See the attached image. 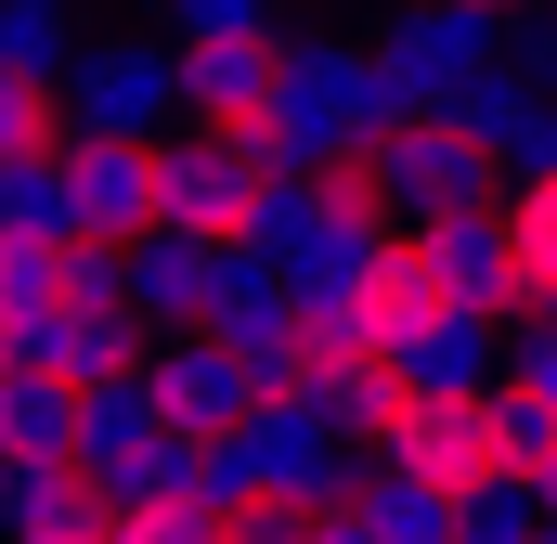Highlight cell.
Listing matches in <instances>:
<instances>
[{"label": "cell", "mask_w": 557, "mask_h": 544, "mask_svg": "<svg viewBox=\"0 0 557 544\" xmlns=\"http://www.w3.org/2000/svg\"><path fill=\"white\" fill-rule=\"evenodd\" d=\"M363 169H376V195H389V221H403V234L480 221V208H506V195H519V169L467 131V118H403V131L376 143Z\"/></svg>", "instance_id": "6da1fadb"}, {"label": "cell", "mask_w": 557, "mask_h": 544, "mask_svg": "<svg viewBox=\"0 0 557 544\" xmlns=\"http://www.w3.org/2000/svg\"><path fill=\"white\" fill-rule=\"evenodd\" d=\"M273 118L298 131L311 169H350V156H376V143L403 131V91H389V65H376V52H350V39H298V52H285Z\"/></svg>", "instance_id": "7a4b0ae2"}, {"label": "cell", "mask_w": 557, "mask_h": 544, "mask_svg": "<svg viewBox=\"0 0 557 544\" xmlns=\"http://www.w3.org/2000/svg\"><path fill=\"white\" fill-rule=\"evenodd\" d=\"M363 52L389 65L403 118H454L493 65H519V26H493V13H467V0H416V13H389Z\"/></svg>", "instance_id": "3957f363"}, {"label": "cell", "mask_w": 557, "mask_h": 544, "mask_svg": "<svg viewBox=\"0 0 557 544\" xmlns=\"http://www.w3.org/2000/svg\"><path fill=\"white\" fill-rule=\"evenodd\" d=\"M65 104H78L91 143H169V118L195 131V104H182V39H104V26H91Z\"/></svg>", "instance_id": "277c9868"}, {"label": "cell", "mask_w": 557, "mask_h": 544, "mask_svg": "<svg viewBox=\"0 0 557 544\" xmlns=\"http://www.w3.org/2000/svg\"><path fill=\"white\" fill-rule=\"evenodd\" d=\"M389 467L441 480L454 506L519 493V454H506V390H467V403H403V428H389Z\"/></svg>", "instance_id": "5b68a950"}, {"label": "cell", "mask_w": 557, "mask_h": 544, "mask_svg": "<svg viewBox=\"0 0 557 544\" xmlns=\"http://www.w3.org/2000/svg\"><path fill=\"white\" fill-rule=\"evenodd\" d=\"M156 182H169V234H195V247H247L260 208H273L260 156H247L234 131H169L156 143Z\"/></svg>", "instance_id": "8992f818"}, {"label": "cell", "mask_w": 557, "mask_h": 544, "mask_svg": "<svg viewBox=\"0 0 557 544\" xmlns=\"http://www.w3.org/2000/svg\"><path fill=\"white\" fill-rule=\"evenodd\" d=\"M143 390H156V415H169V441H247V428L273 415L260 363H247L234 337H169V350L143 363Z\"/></svg>", "instance_id": "52a82bcc"}, {"label": "cell", "mask_w": 557, "mask_h": 544, "mask_svg": "<svg viewBox=\"0 0 557 544\" xmlns=\"http://www.w3.org/2000/svg\"><path fill=\"white\" fill-rule=\"evenodd\" d=\"M285 26H247V39H182V104H195V131H247L260 104L285 91Z\"/></svg>", "instance_id": "ba28073f"}, {"label": "cell", "mask_w": 557, "mask_h": 544, "mask_svg": "<svg viewBox=\"0 0 557 544\" xmlns=\"http://www.w3.org/2000/svg\"><path fill=\"white\" fill-rule=\"evenodd\" d=\"M208 285H221V247L195 234H143L131 247V337H208Z\"/></svg>", "instance_id": "9c48e42d"}, {"label": "cell", "mask_w": 557, "mask_h": 544, "mask_svg": "<svg viewBox=\"0 0 557 544\" xmlns=\"http://www.w3.org/2000/svg\"><path fill=\"white\" fill-rule=\"evenodd\" d=\"M337 428L311 403H273L260 428H247V467H260V493H285V506H350V480H337Z\"/></svg>", "instance_id": "30bf717a"}, {"label": "cell", "mask_w": 557, "mask_h": 544, "mask_svg": "<svg viewBox=\"0 0 557 544\" xmlns=\"http://www.w3.org/2000/svg\"><path fill=\"white\" fill-rule=\"evenodd\" d=\"M78 376H52V363H0V454L13 467H78Z\"/></svg>", "instance_id": "8fae6325"}, {"label": "cell", "mask_w": 557, "mask_h": 544, "mask_svg": "<svg viewBox=\"0 0 557 544\" xmlns=\"http://www.w3.org/2000/svg\"><path fill=\"white\" fill-rule=\"evenodd\" d=\"M454 118L493 143V156H506L519 182H532V169H557V91L532 78V65H493V78H480V91H467Z\"/></svg>", "instance_id": "7c38bea8"}, {"label": "cell", "mask_w": 557, "mask_h": 544, "mask_svg": "<svg viewBox=\"0 0 557 544\" xmlns=\"http://www.w3.org/2000/svg\"><path fill=\"white\" fill-rule=\"evenodd\" d=\"M350 519L376 544H467V506H454L441 480H416V467H376V480L350 493Z\"/></svg>", "instance_id": "4fadbf2b"}, {"label": "cell", "mask_w": 557, "mask_h": 544, "mask_svg": "<svg viewBox=\"0 0 557 544\" xmlns=\"http://www.w3.org/2000/svg\"><path fill=\"white\" fill-rule=\"evenodd\" d=\"M298 403L324 415L337 441H376V454H389V428H403V403H416V390H403V363H324Z\"/></svg>", "instance_id": "5bb4252c"}, {"label": "cell", "mask_w": 557, "mask_h": 544, "mask_svg": "<svg viewBox=\"0 0 557 544\" xmlns=\"http://www.w3.org/2000/svg\"><path fill=\"white\" fill-rule=\"evenodd\" d=\"M78 0H0V78H78Z\"/></svg>", "instance_id": "9a60e30c"}, {"label": "cell", "mask_w": 557, "mask_h": 544, "mask_svg": "<svg viewBox=\"0 0 557 544\" xmlns=\"http://www.w3.org/2000/svg\"><path fill=\"white\" fill-rule=\"evenodd\" d=\"M65 143H78L65 78H0V169H52Z\"/></svg>", "instance_id": "2e32d148"}, {"label": "cell", "mask_w": 557, "mask_h": 544, "mask_svg": "<svg viewBox=\"0 0 557 544\" xmlns=\"http://www.w3.org/2000/svg\"><path fill=\"white\" fill-rule=\"evenodd\" d=\"M0 247H78V182L52 169H0Z\"/></svg>", "instance_id": "e0dca14e"}, {"label": "cell", "mask_w": 557, "mask_h": 544, "mask_svg": "<svg viewBox=\"0 0 557 544\" xmlns=\"http://www.w3.org/2000/svg\"><path fill=\"white\" fill-rule=\"evenodd\" d=\"M52 532H104L91 467H13V544H52Z\"/></svg>", "instance_id": "ac0fdd59"}, {"label": "cell", "mask_w": 557, "mask_h": 544, "mask_svg": "<svg viewBox=\"0 0 557 544\" xmlns=\"http://www.w3.org/2000/svg\"><path fill=\"white\" fill-rule=\"evenodd\" d=\"M506 234H519V285H532V311H557V169H532V182L506 195Z\"/></svg>", "instance_id": "d6986e66"}, {"label": "cell", "mask_w": 557, "mask_h": 544, "mask_svg": "<svg viewBox=\"0 0 557 544\" xmlns=\"http://www.w3.org/2000/svg\"><path fill=\"white\" fill-rule=\"evenodd\" d=\"M104 544H234V519H208L195 493H169V506H104Z\"/></svg>", "instance_id": "ffe728a7"}, {"label": "cell", "mask_w": 557, "mask_h": 544, "mask_svg": "<svg viewBox=\"0 0 557 544\" xmlns=\"http://www.w3.org/2000/svg\"><path fill=\"white\" fill-rule=\"evenodd\" d=\"M273 26V0H156V39H247Z\"/></svg>", "instance_id": "44dd1931"}, {"label": "cell", "mask_w": 557, "mask_h": 544, "mask_svg": "<svg viewBox=\"0 0 557 544\" xmlns=\"http://www.w3.org/2000/svg\"><path fill=\"white\" fill-rule=\"evenodd\" d=\"M467 544H557V519H545V493L519 480V493H493V506H467Z\"/></svg>", "instance_id": "7402d4cb"}, {"label": "cell", "mask_w": 557, "mask_h": 544, "mask_svg": "<svg viewBox=\"0 0 557 544\" xmlns=\"http://www.w3.org/2000/svg\"><path fill=\"white\" fill-rule=\"evenodd\" d=\"M324 519H350V506H285V493H260L234 519V544H324Z\"/></svg>", "instance_id": "603a6c76"}, {"label": "cell", "mask_w": 557, "mask_h": 544, "mask_svg": "<svg viewBox=\"0 0 557 544\" xmlns=\"http://www.w3.org/2000/svg\"><path fill=\"white\" fill-rule=\"evenodd\" d=\"M506 390L557 403V311H532V324H519V350H506Z\"/></svg>", "instance_id": "cb8c5ba5"}, {"label": "cell", "mask_w": 557, "mask_h": 544, "mask_svg": "<svg viewBox=\"0 0 557 544\" xmlns=\"http://www.w3.org/2000/svg\"><path fill=\"white\" fill-rule=\"evenodd\" d=\"M519 65H532V78H545V91H557V13H545V26H532V39H519Z\"/></svg>", "instance_id": "d4e9b609"}, {"label": "cell", "mask_w": 557, "mask_h": 544, "mask_svg": "<svg viewBox=\"0 0 557 544\" xmlns=\"http://www.w3.org/2000/svg\"><path fill=\"white\" fill-rule=\"evenodd\" d=\"M467 13H493V26H519V39H532V26H545V13H532V0H467Z\"/></svg>", "instance_id": "484cf974"}, {"label": "cell", "mask_w": 557, "mask_h": 544, "mask_svg": "<svg viewBox=\"0 0 557 544\" xmlns=\"http://www.w3.org/2000/svg\"><path fill=\"white\" fill-rule=\"evenodd\" d=\"M324 544H376V532H363V519H324Z\"/></svg>", "instance_id": "4316f807"}, {"label": "cell", "mask_w": 557, "mask_h": 544, "mask_svg": "<svg viewBox=\"0 0 557 544\" xmlns=\"http://www.w3.org/2000/svg\"><path fill=\"white\" fill-rule=\"evenodd\" d=\"M532 493H545V519H557V467H545V480H532Z\"/></svg>", "instance_id": "83f0119b"}, {"label": "cell", "mask_w": 557, "mask_h": 544, "mask_svg": "<svg viewBox=\"0 0 557 544\" xmlns=\"http://www.w3.org/2000/svg\"><path fill=\"white\" fill-rule=\"evenodd\" d=\"M52 544H104V532H52Z\"/></svg>", "instance_id": "f1b7e54d"}, {"label": "cell", "mask_w": 557, "mask_h": 544, "mask_svg": "<svg viewBox=\"0 0 557 544\" xmlns=\"http://www.w3.org/2000/svg\"><path fill=\"white\" fill-rule=\"evenodd\" d=\"M403 13H416V0H403Z\"/></svg>", "instance_id": "f546056e"}]
</instances>
